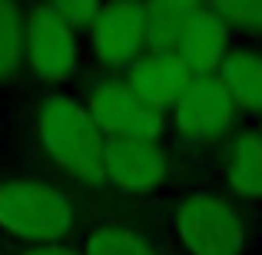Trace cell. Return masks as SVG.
Returning a JSON list of instances; mask_svg holds the SVG:
<instances>
[{"instance_id":"8","label":"cell","mask_w":262,"mask_h":255,"mask_svg":"<svg viewBox=\"0 0 262 255\" xmlns=\"http://www.w3.org/2000/svg\"><path fill=\"white\" fill-rule=\"evenodd\" d=\"M83 255H176L163 232L160 212L103 196L100 209L77 239Z\"/></svg>"},{"instance_id":"3","label":"cell","mask_w":262,"mask_h":255,"mask_svg":"<svg viewBox=\"0 0 262 255\" xmlns=\"http://www.w3.org/2000/svg\"><path fill=\"white\" fill-rule=\"evenodd\" d=\"M103 196H86L47 172L0 169V239L7 245L77 242Z\"/></svg>"},{"instance_id":"14","label":"cell","mask_w":262,"mask_h":255,"mask_svg":"<svg viewBox=\"0 0 262 255\" xmlns=\"http://www.w3.org/2000/svg\"><path fill=\"white\" fill-rule=\"evenodd\" d=\"M203 4L192 0H160V4H143L146 13V53H176L189 20Z\"/></svg>"},{"instance_id":"10","label":"cell","mask_w":262,"mask_h":255,"mask_svg":"<svg viewBox=\"0 0 262 255\" xmlns=\"http://www.w3.org/2000/svg\"><path fill=\"white\" fill-rule=\"evenodd\" d=\"M90 73H126L146 53L143 4H103L83 37Z\"/></svg>"},{"instance_id":"19","label":"cell","mask_w":262,"mask_h":255,"mask_svg":"<svg viewBox=\"0 0 262 255\" xmlns=\"http://www.w3.org/2000/svg\"><path fill=\"white\" fill-rule=\"evenodd\" d=\"M0 255H10V249H7V242L0 239Z\"/></svg>"},{"instance_id":"7","label":"cell","mask_w":262,"mask_h":255,"mask_svg":"<svg viewBox=\"0 0 262 255\" xmlns=\"http://www.w3.org/2000/svg\"><path fill=\"white\" fill-rule=\"evenodd\" d=\"M100 133L106 140H140V143H169L166 113L146 106L129 89L123 73H86L73 89Z\"/></svg>"},{"instance_id":"12","label":"cell","mask_w":262,"mask_h":255,"mask_svg":"<svg viewBox=\"0 0 262 255\" xmlns=\"http://www.w3.org/2000/svg\"><path fill=\"white\" fill-rule=\"evenodd\" d=\"M236 43H239V37L209 10V4H203L196 10V17L189 20L186 33H183L179 57L186 60L192 77H219L226 57L232 53Z\"/></svg>"},{"instance_id":"18","label":"cell","mask_w":262,"mask_h":255,"mask_svg":"<svg viewBox=\"0 0 262 255\" xmlns=\"http://www.w3.org/2000/svg\"><path fill=\"white\" fill-rule=\"evenodd\" d=\"M10 255H83L77 242H57V245H7Z\"/></svg>"},{"instance_id":"9","label":"cell","mask_w":262,"mask_h":255,"mask_svg":"<svg viewBox=\"0 0 262 255\" xmlns=\"http://www.w3.org/2000/svg\"><path fill=\"white\" fill-rule=\"evenodd\" d=\"M196 176L219 192L252 209H262V136L252 123H243L226 143L199 159H186Z\"/></svg>"},{"instance_id":"17","label":"cell","mask_w":262,"mask_h":255,"mask_svg":"<svg viewBox=\"0 0 262 255\" xmlns=\"http://www.w3.org/2000/svg\"><path fill=\"white\" fill-rule=\"evenodd\" d=\"M53 7H57V13L80 33V37H86V30L93 27V20L100 17V10H103V4H93V0H60V4H53Z\"/></svg>"},{"instance_id":"11","label":"cell","mask_w":262,"mask_h":255,"mask_svg":"<svg viewBox=\"0 0 262 255\" xmlns=\"http://www.w3.org/2000/svg\"><path fill=\"white\" fill-rule=\"evenodd\" d=\"M126 83L146 106L160 113H173V106L186 96V89L196 83L192 70L176 53H143L126 73Z\"/></svg>"},{"instance_id":"1","label":"cell","mask_w":262,"mask_h":255,"mask_svg":"<svg viewBox=\"0 0 262 255\" xmlns=\"http://www.w3.org/2000/svg\"><path fill=\"white\" fill-rule=\"evenodd\" d=\"M24 140L33 169L86 196H106V136L73 89H33L24 113Z\"/></svg>"},{"instance_id":"4","label":"cell","mask_w":262,"mask_h":255,"mask_svg":"<svg viewBox=\"0 0 262 255\" xmlns=\"http://www.w3.org/2000/svg\"><path fill=\"white\" fill-rule=\"evenodd\" d=\"M189 163L169 143H140V140H106L103 176L106 196L126 205H156L179 186Z\"/></svg>"},{"instance_id":"15","label":"cell","mask_w":262,"mask_h":255,"mask_svg":"<svg viewBox=\"0 0 262 255\" xmlns=\"http://www.w3.org/2000/svg\"><path fill=\"white\" fill-rule=\"evenodd\" d=\"M27 83V43H24V7L0 0V89Z\"/></svg>"},{"instance_id":"6","label":"cell","mask_w":262,"mask_h":255,"mask_svg":"<svg viewBox=\"0 0 262 255\" xmlns=\"http://www.w3.org/2000/svg\"><path fill=\"white\" fill-rule=\"evenodd\" d=\"M166 120L169 146L183 159H199V156L212 153L219 143H226L246 123L223 77H196V83L186 89V96L173 106Z\"/></svg>"},{"instance_id":"2","label":"cell","mask_w":262,"mask_h":255,"mask_svg":"<svg viewBox=\"0 0 262 255\" xmlns=\"http://www.w3.org/2000/svg\"><path fill=\"white\" fill-rule=\"evenodd\" d=\"M156 212L176 255H252L262 245V209L229 199L192 169Z\"/></svg>"},{"instance_id":"16","label":"cell","mask_w":262,"mask_h":255,"mask_svg":"<svg viewBox=\"0 0 262 255\" xmlns=\"http://www.w3.org/2000/svg\"><path fill=\"white\" fill-rule=\"evenodd\" d=\"M209 10L236 33L239 40L262 43V0H226V4H209Z\"/></svg>"},{"instance_id":"5","label":"cell","mask_w":262,"mask_h":255,"mask_svg":"<svg viewBox=\"0 0 262 255\" xmlns=\"http://www.w3.org/2000/svg\"><path fill=\"white\" fill-rule=\"evenodd\" d=\"M27 83L33 89H77L86 77L83 37L57 13L53 4L24 7Z\"/></svg>"},{"instance_id":"20","label":"cell","mask_w":262,"mask_h":255,"mask_svg":"<svg viewBox=\"0 0 262 255\" xmlns=\"http://www.w3.org/2000/svg\"><path fill=\"white\" fill-rule=\"evenodd\" d=\"M252 126H256V129H259V136H262V120H256V123H252Z\"/></svg>"},{"instance_id":"13","label":"cell","mask_w":262,"mask_h":255,"mask_svg":"<svg viewBox=\"0 0 262 255\" xmlns=\"http://www.w3.org/2000/svg\"><path fill=\"white\" fill-rule=\"evenodd\" d=\"M219 77L229 89L239 116L246 123L262 120V43L239 40L232 47V53L226 57Z\"/></svg>"}]
</instances>
